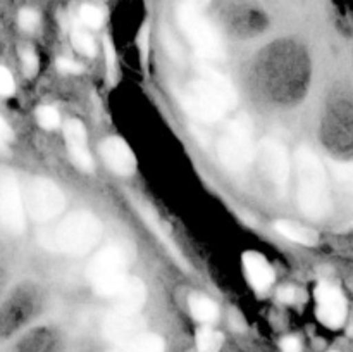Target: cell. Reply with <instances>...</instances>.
<instances>
[{
    "instance_id": "1",
    "label": "cell",
    "mask_w": 353,
    "mask_h": 352,
    "mask_svg": "<svg viewBox=\"0 0 353 352\" xmlns=\"http://www.w3.org/2000/svg\"><path fill=\"white\" fill-rule=\"evenodd\" d=\"M181 100L193 117L203 123H216L236 106V92L221 72L200 68L199 76L186 86Z\"/></svg>"
},
{
    "instance_id": "2",
    "label": "cell",
    "mask_w": 353,
    "mask_h": 352,
    "mask_svg": "<svg viewBox=\"0 0 353 352\" xmlns=\"http://www.w3.org/2000/svg\"><path fill=\"white\" fill-rule=\"evenodd\" d=\"M295 168L300 209L305 216L323 219L331 207L324 164L309 147H300L295 154Z\"/></svg>"
},
{
    "instance_id": "3",
    "label": "cell",
    "mask_w": 353,
    "mask_h": 352,
    "mask_svg": "<svg viewBox=\"0 0 353 352\" xmlns=\"http://www.w3.org/2000/svg\"><path fill=\"white\" fill-rule=\"evenodd\" d=\"M102 237V223L86 211L69 214L55 228L41 235L43 247L68 255H83L92 251Z\"/></svg>"
},
{
    "instance_id": "4",
    "label": "cell",
    "mask_w": 353,
    "mask_h": 352,
    "mask_svg": "<svg viewBox=\"0 0 353 352\" xmlns=\"http://www.w3.org/2000/svg\"><path fill=\"white\" fill-rule=\"evenodd\" d=\"M217 155L230 171H243L255 155L254 126L250 117L241 114L228 123L217 141Z\"/></svg>"
},
{
    "instance_id": "5",
    "label": "cell",
    "mask_w": 353,
    "mask_h": 352,
    "mask_svg": "<svg viewBox=\"0 0 353 352\" xmlns=\"http://www.w3.org/2000/svg\"><path fill=\"white\" fill-rule=\"evenodd\" d=\"M126 268V254H124L123 248L110 245V247L102 248L90 261L86 275L92 282L93 290L99 295L116 299L124 283L128 282Z\"/></svg>"
},
{
    "instance_id": "6",
    "label": "cell",
    "mask_w": 353,
    "mask_h": 352,
    "mask_svg": "<svg viewBox=\"0 0 353 352\" xmlns=\"http://www.w3.org/2000/svg\"><path fill=\"white\" fill-rule=\"evenodd\" d=\"M178 21L185 37L188 38L200 57L209 59V61H217V59L224 57V45L219 33L202 16L195 3H181L178 9Z\"/></svg>"
},
{
    "instance_id": "7",
    "label": "cell",
    "mask_w": 353,
    "mask_h": 352,
    "mask_svg": "<svg viewBox=\"0 0 353 352\" xmlns=\"http://www.w3.org/2000/svg\"><path fill=\"white\" fill-rule=\"evenodd\" d=\"M65 199L62 190L47 178H34L30 182L24 197L28 214L38 223H47L64 211Z\"/></svg>"
},
{
    "instance_id": "8",
    "label": "cell",
    "mask_w": 353,
    "mask_h": 352,
    "mask_svg": "<svg viewBox=\"0 0 353 352\" xmlns=\"http://www.w3.org/2000/svg\"><path fill=\"white\" fill-rule=\"evenodd\" d=\"M261 166L265 178L279 193H285L290 179V161L285 145L276 138H264L261 144Z\"/></svg>"
},
{
    "instance_id": "9",
    "label": "cell",
    "mask_w": 353,
    "mask_h": 352,
    "mask_svg": "<svg viewBox=\"0 0 353 352\" xmlns=\"http://www.w3.org/2000/svg\"><path fill=\"white\" fill-rule=\"evenodd\" d=\"M0 221L10 233L24 230V200L14 176L0 179Z\"/></svg>"
},
{
    "instance_id": "10",
    "label": "cell",
    "mask_w": 353,
    "mask_h": 352,
    "mask_svg": "<svg viewBox=\"0 0 353 352\" xmlns=\"http://www.w3.org/2000/svg\"><path fill=\"white\" fill-rule=\"evenodd\" d=\"M317 317L330 328H340L347 317V300L343 293L330 283H319L316 289Z\"/></svg>"
},
{
    "instance_id": "11",
    "label": "cell",
    "mask_w": 353,
    "mask_h": 352,
    "mask_svg": "<svg viewBox=\"0 0 353 352\" xmlns=\"http://www.w3.org/2000/svg\"><path fill=\"white\" fill-rule=\"evenodd\" d=\"M103 333L109 340L128 347L134 338L143 333V321L138 317V314L123 313V311L116 309L103 321Z\"/></svg>"
},
{
    "instance_id": "12",
    "label": "cell",
    "mask_w": 353,
    "mask_h": 352,
    "mask_svg": "<svg viewBox=\"0 0 353 352\" xmlns=\"http://www.w3.org/2000/svg\"><path fill=\"white\" fill-rule=\"evenodd\" d=\"M103 162L121 176H128L137 169V157L130 145L119 137H109L100 145Z\"/></svg>"
},
{
    "instance_id": "13",
    "label": "cell",
    "mask_w": 353,
    "mask_h": 352,
    "mask_svg": "<svg viewBox=\"0 0 353 352\" xmlns=\"http://www.w3.org/2000/svg\"><path fill=\"white\" fill-rule=\"evenodd\" d=\"M65 141H68L69 154L74 164L83 171H92L93 159L88 150V140H86L85 124L78 119H69L64 128Z\"/></svg>"
},
{
    "instance_id": "14",
    "label": "cell",
    "mask_w": 353,
    "mask_h": 352,
    "mask_svg": "<svg viewBox=\"0 0 353 352\" xmlns=\"http://www.w3.org/2000/svg\"><path fill=\"white\" fill-rule=\"evenodd\" d=\"M243 268L245 275L248 276V282L257 290H268L274 282V271H272L271 264L259 252H245Z\"/></svg>"
},
{
    "instance_id": "15",
    "label": "cell",
    "mask_w": 353,
    "mask_h": 352,
    "mask_svg": "<svg viewBox=\"0 0 353 352\" xmlns=\"http://www.w3.org/2000/svg\"><path fill=\"white\" fill-rule=\"evenodd\" d=\"M147 300V289L138 278H128L121 292L116 295L117 311L130 314H138Z\"/></svg>"
},
{
    "instance_id": "16",
    "label": "cell",
    "mask_w": 353,
    "mask_h": 352,
    "mask_svg": "<svg viewBox=\"0 0 353 352\" xmlns=\"http://www.w3.org/2000/svg\"><path fill=\"white\" fill-rule=\"evenodd\" d=\"M276 230H278L279 235H283L288 240L295 242V244H302V245H316L319 237H317L316 231L312 228H307L303 224L295 223V221H288V219H279L276 221Z\"/></svg>"
},
{
    "instance_id": "17",
    "label": "cell",
    "mask_w": 353,
    "mask_h": 352,
    "mask_svg": "<svg viewBox=\"0 0 353 352\" xmlns=\"http://www.w3.org/2000/svg\"><path fill=\"white\" fill-rule=\"evenodd\" d=\"M190 313L193 314L196 321H202V323H214L219 316V309H217L216 302L212 299L205 295H196L190 297Z\"/></svg>"
},
{
    "instance_id": "18",
    "label": "cell",
    "mask_w": 353,
    "mask_h": 352,
    "mask_svg": "<svg viewBox=\"0 0 353 352\" xmlns=\"http://www.w3.org/2000/svg\"><path fill=\"white\" fill-rule=\"evenodd\" d=\"M141 216H143V219L147 221L148 226H150L152 230H154V233L157 235L159 238H161L162 244H164L165 247H168V251L171 252L172 255H174L176 261H178L179 264L183 266V268H188V266H186V261H185V259H183V255L179 254L178 247H176V245H174V242H172L171 238H169L168 233H164V230H162V226H161V221L157 219V216H155V214H154V211H152L150 207H141Z\"/></svg>"
},
{
    "instance_id": "19",
    "label": "cell",
    "mask_w": 353,
    "mask_h": 352,
    "mask_svg": "<svg viewBox=\"0 0 353 352\" xmlns=\"http://www.w3.org/2000/svg\"><path fill=\"white\" fill-rule=\"evenodd\" d=\"M128 352H164L165 345L159 335L154 333H141L140 337L134 338L126 347Z\"/></svg>"
},
{
    "instance_id": "20",
    "label": "cell",
    "mask_w": 353,
    "mask_h": 352,
    "mask_svg": "<svg viewBox=\"0 0 353 352\" xmlns=\"http://www.w3.org/2000/svg\"><path fill=\"white\" fill-rule=\"evenodd\" d=\"M224 337L219 331L212 330V328H200L196 333V347L199 352H219L223 347Z\"/></svg>"
},
{
    "instance_id": "21",
    "label": "cell",
    "mask_w": 353,
    "mask_h": 352,
    "mask_svg": "<svg viewBox=\"0 0 353 352\" xmlns=\"http://www.w3.org/2000/svg\"><path fill=\"white\" fill-rule=\"evenodd\" d=\"M330 171L331 176L334 178V182H336L345 192H353V162L331 161Z\"/></svg>"
},
{
    "instance_id": "22",
    "label": "cell",
    "mask_w": 353,
    "mask_h": 352,
    "mask_svg": "<svg viewBox=\"0 0 353 352\" xmlns=\"http://www.w3.org/2000/svg\"><path fill=\"white\" fill-rule=\"evenodd\" d=\"M72 45L76 47V50L88 55V57L95 55V41H93V38L86 31L79 30V28L72 31Z\"/></svg>"
},
{
    "instance_id": "23",
    "label": "cell",
    "mask_w": 353,
    "mask_h": 352,
    "mask_svg": "<svg viewBox=\"0 0 353 352\" xmlns=\"http://www.w3.org/2000/svg\"><path fill=\"white\" fill-rule=\"evenodd\" d=\"M37 119L38 124L45 130H54L61 123V116H59V110L55 107L43 106L37 110Z\"/></svg>"
},
{
    "instance_id": "24",
    "label": "cell",
    "mask_w": 353,
    "mask_h": 352,
    "mask_svg": "<svg viewBox=\"0 0 353 352\" xmlns=\"http://www.w3.org/2000/svg\"><path fill=\"white\" fill-rule=\"evenodd\" d=\"M79 19H81L83 24H86L88 28L97 30V28L102 26L103 14L99 7L88 6V3H86V6H83L81 9H79Z\"/></svg>"
},
{
    "instance_id": "25",
    "label": "cell",
    "mask_w": 353,
    "mask_h": 352,
    "mask_svg": "<svg viewBox=\"0 0 353 352\" xmlns=\"http://www.w3.org/2000/svg\"><path fill=\"white\" fill-rule=\"evenodd\" d=\"M40 23V16L33 9H23L19 12V26L26 31H33Z\"/></svg>"
},
{
    "instance_id": "26",
    "label": "cell",
    "mask_w": 353,
    "mask_h": 352,
    "mask_svg": "<svg viewBox=\"0 0 353 352\" xmlns=\"http://www.w3.org/2000/svg\"><path fill=\"white\" fill-rule=\"evenodd\" d=\"M12 93H14L12 75L9 72V69L0 66V95L7 97V95H12Z\"/></svg>"
},
{
    "instance_id": "27",
    "label": "cell",
    "mask_w": 353,
    "mask_h": 352,
    "mask_svg": "<svg viewBox=\"0 0 353 352\" xmlns=\"http://www.w3.org/2000/svg\"><path fill=\"white\" fill-rule=\"evenodd\" d=\"M103 48H105V59H107V71H109V78H114L116 75V52H114V45L109 37L103 38Z\"/></svg>"
},
{
    "instance_id": "28",
    "label": "cell",
    "mask_w": 353,
    "mask_h": 352,
    "mask_svg": "<svg viewBox=\"0 0 353 352\" xmlns=\"http://www.w3.org/2000/svg\"><path fill=\"white\" fill-rule=\"evenodd\" d=\"M164 43H165V47H168L169 54H171L172 57L179 59V61H183L181 47H179V43L174 40V37H172V35L169 33V31H165V33H164Z\"/></svg>"
},
{
    "instance_id": "29",
    "label": "cell",
    "mask_w": 353,
    "mask_h": 352,
    "mask_svg": "<svg viewBox=\"0 0 353 352\" xmlns=\"http://www.w3.org/2000/svg\"><path fill=\"white\" fill-rule=\"evenodd\" d=\"M57 69L62 72H68V75H78V72H81V66L74 61H69V59H59Z\"/></svg>"
},
{
    "instance_id": "30",
    "label": "cell",
    "mask_w": 353,
    "mask_h": 352,
    "mask_svg": "<svg viewBox=\"0 0 353 352\" xmlns=\"http://www.w3.org/2000/svg\"><path fill=\"white\" fill-rule=\"evenodd\" d=\"M23 64H24V69H26L28 75H34V72H37V68H38L37 55H34L31 50H24Z\"/></svg>"
},
{
    "instance_id": "31",
    "label": "cell",
    "mask_w": 353,
    "mask_h": 352,
    "mask_svg": "<svg viewBox=\"0 0 353 352\" xmlns=\"http://www.w3.org/2000/svg\"><path fill=\"white\" fill-rule=\"evenodd\" d=\"M283 352H302V344L296 337H285L281 340Z\"/></svg>"
},
{
    "instance_id": "32",
    "label": "cell",
    "mask_w": 353,
    "mask_h": 352,
    "mask_svg": "<svg viewBox=\"0 0 353 352\" xmlns=\"http://www.w3.org/2000/svg\"><path fill=\"white\" fill-rule=\"evenodd\" d=\"M278 297H279V300H281V302H285V304L293 302V300H295V297H296L295 289H293V286H283V289L278 292Z\"/></svg>"
},
{
    "instance_id": "33",
    "label": "cell",
    "mask_w": 353,
    "mask_h": 352,
    "mask_svg": "<svg viewBox=\"0 0 353 352\" xmlns=\"http://www.w3.org/2000/svg\"><path fill=\"white\" fill-rule=\"evenodd\" d=\"M12 140V130H10L9 124L3 121V117L0 116V141H9Z\"/></svg>"
},
{
    "instance_id": "34",
    "label": "cell",
    "mask_w": 353,
    "mask_h": 352,
    "mask_svg": "<svg viewBox=\"0 0 353 352\" xmlns=\"http://www.w3.org/2000/svg\"><path fill=\"white\" fill-rule=\"evenodd\" d=\"M140 47H141V57H143V61H147V54H148V31H147V28H143V30H141Z\"/></svg>"
},
{
    "instance_id": "35",
    "label": "cell",
    "mask_w": 353,
    "mask_h": 352,
    "mask_svg": "<svg viewBox=\"0 0 353 352\" xmlns=\"http://www.w3.org/2000/svg\"><path fill=\"white\" fill-rule=\"evenodd\" d=\"M190 2L195 3V6L199 7V6H207V3H209L210 0H190Z\"/></svg>"
},
{
    "instance_id": "36",
    "label": "cell",
    "mask_w": 353,
    "mask_h": 352,
    "mask_svg": "<svg viewBox=\"0 0 353 352\" xmlns=\"http://www.w3.org/2000/svg\"><path fill=\"white\" fill-rule=\"evenodd\" d=\"M2 144H3V141H0V148H2Z\"/></svg>"
},
{
    "instance_id": "37",
    "label": "cell",
    "mask_w": 353,
    "mask_h": 352,
    "mask_svg": "<svg viewBox=\"0 0 353 352\" xmlns=\"http://www.w3.org/2000/svg\"><path fill=\"white\" fill-rule=\"evenodd\" d=\"M333 352H336V351H333Z\"/></svg>"
}]
</instances>
